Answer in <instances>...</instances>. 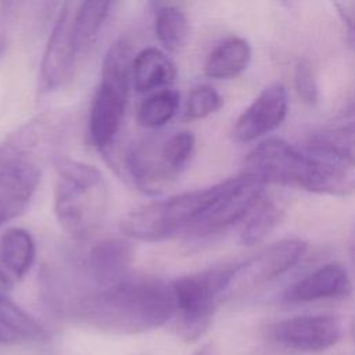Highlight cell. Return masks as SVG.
Returning a JSON list of instances; mask_svg holds the SVG:
<instances>
[{
	"label": "cell",
	"instance_id": "cell-1",
	"mask_svg": "<svg viewBox=\"0 0 355 355\" xmlns=\"http://www.w3.org/2000/svg\"><path fill=\"white\" fill-rule=\"evenodd\" d=\"M72 312L112 334H139L164 326L175 315L171 284L154 277H126L79 295Z\"/></svg>",
	"mask_w": 355,
	"mask_h": 355
},
{
	"label": "cell",
	"instance_id": "cell-2",
	"mask_svg": "<svg viewBox=\"0 0 355 355\" xmlns=\"http://www.w3.org/2000/svg\"><path fill=\"white\" fill-rule=\"evenodd\" d=\"M243 175L262 186H294L338 197L349 196L355 189V175L349 168L276 137L261 141L248 153Z\"/></svg>",
	"mask_w": 355,
	"mask_h": 355
},
{
	"label": "cell",
	"instance_id": "cell-3",
	"mask_svg": "<svg viewBox=\"0 0 355 355\" xmlns=\"http://www.w3.org/2000/svg\"><path fill=\"white\" fill-rule=\"evenodd\" d=\"M108 189L98 168L76 159H61L54 186V214L72 239L90 237L107 214Z\"/></svg>",
	"mask_w": 355,
	"mask_h": 355
},
{
	"label": "cell",
	"instance_id": "cell-4",
	"mask_svg": "<svg viewBox=\"0 0 355 355\" xmlns=\"http://www.w3.org/2000/svg\"><path fill=\"white\" fill-rule=\"evenodd\" d=\"M133 58L126 40H116L104 55L101 79L87 122L89 137L98 151H107L121 129L132 82Z\"/></svg>",
	"mask_w": 355,
	"mask_h": 355
},
{
	"label": "cell",
	"instance_id": "cell-5",
	"mask_svg": "<svg viewBox=\"0 0 355 355\" xmlns=\"http://www.w3.org/2000/svg\"><path fill=\"white\" fill-rule=\"evenodd\" d=\"M219 190L220 183H216L144 204L126 212L119 227L126 237L139 241H162L178 233H186L209 207Z\"/></svg>",
	"mask_w": 355,
	"mask_h": 355
},
{
	"label": "cell",
	"instance_id": "cell-6",
	"mask_svg": "<svg viewBox=\"0 0 355 355\" xmlns=\"http://www.w3.org/2000/svg\"><path fill=\"white\" fill-rule=\"evenodd\" d=\"M229 266L180 276L171 283L176 333L187 341L201 337L222 301Z\"/></svg>",
	"mask_w": 355,
	"mask_h": 355
},
{
	"label": "cell",
	"instance_id": "cell-7",
	"mask_svg": "<svg viewBox=\"0 0 355 355\" xmlns=\"http://www.w3.org/2000/svg\"><path fill=\"white\" fill-rule=\"evenodd\" d=\"M262 184L240 175L220 182V190L209 207L189 227L190 237H207L219 233L248 216L263 197Z\"/></svg>",
	"mask_w": 355,
	"mask_h": 355
},
{
	"label": "cell",
	"instance_id": "cell-8",
	"mask_svg": "<svg viewBox=\"0 0 355 355\" xmlns=\"http://www.w3.org/2000/svg\"><path fill=\"white\" fill-rule=\"evenodd\" d=\"M305 251V241L287 239L263 248L241 263L229 266L222 300L282 276L302 258Z\"/></svg>",
	"mask_w": 355,
	"mask_h": 355
},
{
	"label": "cell",
	"instance_id": "cell-9",
	"mask_svg": "<svg viewBox=\"0 0 355 355\" xmlns=\"http://www.w3.org/2000/svg\"><path fill=\"white\" fill-rule=\"evenodd\" d=\"M73 4L64 3L47 39L40 62V89L54 92L68 80L78 55L73 39Z\"/></svg>",
	"mask_w": 355,
	"mask_h": 355
},
{
	"label": "cell",
	"instance_id": "cell-10",
	"mask_svg": "<svg viewBox=\"0 0 355 355\" xmlns=\"http://www.w3.org/2000/svg\"><path fill=\"white\" fill-rule=\"evenodd\" d=\"M341 322L331 315H301L276 322L272 337L286 348L301 352H320L341 338Z\"/></svg>",
	"mask_w": 355,
	"mask_h": 355
},
{
	"label": "cell",
	"instance_id": "cell-11",
	"mask_svg": "<svg viewBox=\"0 0 355 355\" xmlns=\"http://www.w3.org/2000/svg\"><path fill=\"white\" fill-rule=\"evenodd\" d=\"M287 114V92L280 83L266 86L236 121L232 135L236 141L247 143L275 130Z\"/></svg>",
	"mask_w": 355,
	"mask_h": 355
},
{
	"label": "cell",
	"instance_id": "cell-12",
	"mask_svg": "<svg viewBox=\"0 0 355 355\" xmlns=\"http://www.w3.org/2000/svg\"><path fill=\"white\" fill-rule=\"evenodd\" d=\"M135 258V248L130 241L122 239H107L96 243L83 261L85 275L101 288L129 277Z\"/></svg>",
	"mask_w": 355,
	"mask_h": 355
},
{
	"label": "cell",
	"instance_id": "cell-13",
	"mask_svg": "<svg viewBox=\"0 0 355 355\" xmlns=\"http://www.w3.org/2000/svg\"><path fill=\"white\" fill-rule=\"evenodd\" d=\"M352 290L351 279L340 263H326L304 276L284 291L287 302H312L347 297Z\"/></svg>",
	"mask_w": 355,
	"mask_h": 355
},
{
	"label": "cell",
	"instance_id": "cell-14",
	"mask_svg": "<svg viewBox=\"0 0 355 355\" xmlns=\"http://www.w3.org/2000/svg\"><path fill=\"white\" fill-rule=\"evenodd\" d=\"M176 67L172 60L157 47H146L135 55L132 64V83L139 93H155L173 83Z\"/></svg>",
	"mask_w": 355,
	"mask_h": 355
},
{
	"label": "cell",
	"instance_id": "cell-15",
	"mask_svg": "<svg viewBox=\"0 0 355 355\" xmlns=\"http://www.w3.org/2000/svg\"><path fill=\"white\" fill-rule=\"evenodd\" d=\"M35 241L29 232L21 227L8 229L0 239V282L22 279L35 261Z\"/></svg>",
	"mask_w": 355,
	"mask_h": 355
},
{
	"label": "cell",
	"instance_id": "cell-16",
	"mask_svg": "<svg viewBox=\"0 0 355 355\" xmlns=\"http://www.w3.org/2000/svg\"><path fill=\"white\" fill-rule=\"evenodd\" d=\"M302 148L355 168V121L309 136Z\"/></svg>",
	"mask_w": 355,
	"mask_h": 355
},
{
	"label": "cell",
	"instance_id": "cell-17",
	"mask_svg": "<svg viewBox=\"0 0 355 355\" xmlns=\"http://www.w3.org/2000/svg\"><path fill=\"white\" fill-rule=\"evenodd\" d=\"M251 61V47L241 37H230L219 43L207 57L204 71L214 79H232L240 75Z\"/></svg>",
	"mask_w": 355,
	"mask_h": 355
},
{
	"label": "cell",
	"instance_id": "cell-18",
	"mask_svg": "<svg viewBox=\"0 0 355 355\" xmlns=\"http://www.w3.org/2000/svg\"><path fill=\"white\" fill-rule=\"evenodd\" d=\"M111 1H85L73 12V39L78 54L85 53L96 42L110 10Z\"/></svg>",
	"mask_w": 355,
	"mask_h": 355
},
{
	"label": "cell",
	"instance_id": "cell-19",
	"mask_svg": "<svg viewBox=\"0 0 355 355\" xmlns=\"http://www.w3.org/2000/svg\"><path fill=\"white\" fill-rule=\"evenodd\" d=\"M0 326L14 338L21 337L33 341H46L50 338L49 330L32 315L24 311L10 297L0 293Z\"/></svg>",
	"mask_w": 355,
	"mask_h": 355
},
{
	"label": "cell",
	"instance_id": "cell-20",
	"mask_svg": "<svg viewBox=\"0 0 355 355\" xmlns=\"http://www.w3.org/2000/svg\"><path fill=\"white\" fill-rule=\"evenodd\" d=\"M283 209L273 201L262 197L245 218L241 227L240 241L245 245L261 243L283 219Z\"/></svg>",
	"mask_w": 355,
	"mask_h": 355
},
{
	"label": "cell",
	"instance_id": "cell-21",
	"mask_svg": "<svg viewBox=\"0 0 355 355\" xmlns=\"http://www.w3.org/2000/svg\"><path fill=\"white\" fill-rule=\"evenodd\" d=\"M196 137L190 130H179L159 144V157L168 180L178 178L190 164Z\"/></svg>",
	"mask_w": 355,
	"mask_h": 355
},
{
	"label": "cell",
	"instance_id": "cell-22",
	"mask_svg": "<svg viewBox=\"0 0 355 355\" xmlns=\"http://www.w3.org/2000/svg\"><path fill=\"white\" fill-rule=\"evenodd\" d=\"M180 105L179 92L175 89H164L150 94L137 108L139 125L157 129L166 125L176 114Z\"/></svg>",
	"mask_w": 355,
	"mask_h": 355
},
{
	"label": "cell",
	"instance_id": "cell-23",
	"mask_svg": "<svg viewBox=\"0 0 355 355\" xmlns=\"http://www.w3.org/2000/svg\"><path fill=\"white\" fill-rule=\"evenodd\" d=\"M190 32L187 15L175 6H164L155 17V35L158 42L169 51L180 50Z\"/></svg>",
	"mask_w": 355,
	"mask_h": 355
},
{
	"label": "cell",
	"instance_id": "cell-24",
	"mask_svg": "<svg viewBox=\"0 0 355 355\" xmlns=\"http://www.w3.org/2000/svg\"><path fill=\"white\" fill-rule=\"evenodd\" d=\"M223 104L220 94L208 85H201L194 87L184 105V114L189 119H202L208 115L216 112Z\"/></svg>",
	"mask_w": 355,
	"mask_h": 355
},
{
	"label": "cell",
	"instance_id": "cell-25",
	"mask_svg": "<svg viewBox=\"0 0 355 355\" xmlns=\"http://www.w3.org/2000/svg\"><path fill=\"white\" fill-rule=\"evenodd\" d=\"M294 87L304 103L315 105L319 101V89L309 61L301 60L297 62L294 68Z\"/></svg>",
	"mask_w": 355,
	"mask_h": 355
},
{
	"label": "cell",
	"instance_id": "cell-26",
	"mask_svg": "<svg viewBox=\"0 0 355 355\" xmlns=\"http://www.w3.org/2000/svg\"><path fill=\"white\" fill-rule=\"evenodd\" d=\"M341 21L347 26L348 42L355 49V1H340L334 3Z\"/></svg>",
	"mask_w": 355,
	"mask_h": 355
},
{
	"label": "cell",
	"instance_id": "cell-27",
	"mask_svg": "<svg viewBox=\"0 0 355 355\" xmlns=\"http://www.w3.org/2000/svg\"><path fill=\"white\" fill-rule=\"evenodd\" d=\"M11 341H14V337L0 326V344H6V343H11Z\"/></svg>",
	"mask_w": 355,
	"mask_h": 355
},
{
	"label": "cell",
	"instance_id": "cell-28",
	"mask_svg": "<svg viewBox=\"0 0 355 355\" xmlns=\"http://www.w3.org/2000/svg\"><path fill=\"white\" fill-rule=\"evenodd\" d=\"M196 355H215L211 349H208V348H204V349H201L200 352H197Z\"/></svg>",
	"mask_w": 355,
	"mask_h": 355
},
{
	"label": "cell",
	"instance_id": "cell-29",
	"mask_svg": "<svg viewBox=\"0 0 355 355\" xmlns=\"http://www.w3.org/2000/svg\"><path fill=\"white\" fill-rule=\"evenodd\" d=\"M6 222H8L7 219H6V216H4V214L0 211V225H3V223H6Z\"/></svg>",
	"mask_w": 355,
	"mask_h": 355
}]
</instances>
